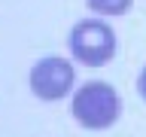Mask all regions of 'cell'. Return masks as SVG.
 Here are the masks:
<instances>
[{"instance_id":"1","label":"cell","mask_w":146,"mask_h":137,"mask_svg":"<svg viewBox=\"0 0 146 137\" xmlns=\"http://www.w3.org/2000/svg\"><path fill=\"white\" fill-rule=\"evenodd\" d=\"M73 119L79 122L82 128H91V131H104L113 122H119V113H122V100H119V91L110 85V82H85L76 94H73Z\"/></svg>"},{"instance_id":"2","label":"cell","mask_w":146,"mask_h":137,"mask_svg":"<svg viewBox=\"0 0 146 137\" xmlns=\"http://www.w3.org/2000/svg\"><path fill=\"white\" fill-rule=\"evenodd\" d=\"M70 52L85 67H104L116 55V34L98 18H82L70 31Z\"/></svg>"},{"instance_id":"3","label":"cell","mask_w":146,"mask_h":137,"mask_svg":"<svg viewBox=\"0 0 146 137\" xmlns=\"http://www.w3.org/2000/svg\"><path fill=\"white\" fill-rule=\"evenodd\" d=\"M73 76H76V70H73L70 61H64V58H43L31 70V91L43 100L67 98V91L73 85Z\"/></svg>"},{"instance_id":"4","label":"cell","mask_w":146,"mask_h":137,"mask_svg":"<svg viewBox=\"0 0 146 137\" xmlns=\"http://www.w3.org/2000/svg\"><path fill=\"white\" fill-rule=\"evenodd\" d=\"M85 3L98 15H125L131 9V0H85Z\"/></svg>"},{"instance_id":"5","label":"cell","mask_w":146,"mask_h":137,"mask_svg":"<svg viewBox=\"0 0 146 137\" xmlns=\"http://www.w3.org/2000/svg\"><path fill=\"white\" fill-rule=\"evenodd\" d=\"M137 91H140V98L146 100V67L140 70V76H137Z\"/></svg>"}]
</instances>
